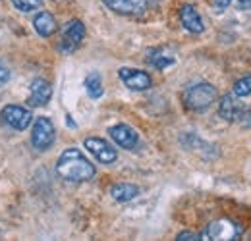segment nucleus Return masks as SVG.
I'll use <instances>...</instances> for the list:
<instances>
[{
	"label": "nucleus",
	"mask_w": 251,
	"mask_h": 241,
	"mask_svg": "<svg viewBox=\"0 0 251 241\" xmlns=\"http://www.w3.org/2000/svg\"><path fill=\"white\" fill-rule=\"evenodd\" d=\"M56 172L68 181H87L95 176V166L79 149H66L56 162Z\"/></svg>",
	"instance_id": "obj_1"
},
{
	"label": "nucleus",
	"mask_w": 251,
	"mask_h": 241,
	"mask_svg": "<svg viewBox=\"0 0 251 241\" xmlns=\"http://www.w3.org/2000/svg\"><path fill=\"white\" fill-rule=\"evenodd\" d=\"M182 100H184L188 110L203 112L217 100V89L211 83H205V81L193 83V85H189L188 89L184 91Z\"/></svg>",
	"instance_id": "obj_2"
},
{
	"label": "nucleus",
	"mask_w": 251,
	"mask_h": 241,
	"mask_svg": "<svg viewBox=\"0 0 251 241\" xmlns=\"http://www.w3.org/2000/svg\"><path fill=\"white\" fill-rule=\"evenodd\" d=\"M54 137H56V131H54V125L49 118H37L33 123V131H31V143L37 151H47L50 149V145L54 143Z\"/></svg>",
	"instance_id": "obj_3"
},
{
	"label": "nucleus",
	"mask_w": 251,
	"mask_h": 241,
	"mask_svg": "<svg viewBox=\"0 0 251 241\" xmlns=\"http://www.w3.org/2000/svg\"><path fill=\"white\" fill-rule=\"evenodd\" d=\"M83 37H85V25H83L79 20H72V22H68V25L64 27L60 50H62V52H66V54L74 52V50H75V48L81 45Z\"/></svg>",
	"instance_id": "obj_4"
},
{
	"label": "nucleus",
	"mask_w": 251,
	"mask_h": 241,
	"mask_svg": "<svg viewBox=\"0 0 251 241\" xmlns=\"http://www.w3.org/2000/svg\"><path fill=\"white\" fill-rule=\"evenodd\" d=\"M219 112L224 120L242 121L244 114L248 112V106L238 100V95H224L219 102Z\"/></svg>",
	"instance_id": "obj_5"
},
{
	"label": "nucleus",
	"mask_w": 251,
	"mask_h": 241,
	"mask_svg": "<svg viewBox=\"0 0 251 241\" xmlns=\"http://www.w3.org/2000/svg\"><path fill=\"white\" fill-rule=\"evenodd\" d=\"M120 79L124 81V85L131 91H147L153 81H151V75L143 70H135V68H120L118 72Z\"/></svg>",
	"instance_id": "obj_6"
},
{
	"label": "nucleus",
	"mask_w": 251,
	"mask_h": 241,
	"mask_svg": "<svg viewBox=\"0 0 251 241\" xmlns=\"http://www.w3.org/2000/svg\"><path fill=\"white\" fill-rule=\"evenodd\" d=\"M199 238L201 240H236L240 238V228L230 220H219L209 224V228Z\"/></svg>",
	"instance_id": "obj_7"
},
{
	"label": "nucleus",
	"mask_w": 251,
	"mask_h": 241,
	"mask_svg": "<svg viewBox=\"0 0 251 241\" xmlns=\"http://www.w3.org/2000/svg\"><path fill=\"white\" fill-rule=\"evenodd\" d=\"M2 118H4V121H6L10 127H14V129H18V131H24L33 120L31 112H29L27 108H24V106H18V104H8V106H4V108H2Z\"/></svg>",
	"instance_id": "obj_8"
},
{
	"label": "nucleus",
	"mask_w": 251,
	"mask_h": 241,
	"mask_svg": "<svg viewBox=\"0 0 251 241\" xmlns=\"http://www.w3.org/2000/svg\"><path fill=\"white\" fill-rule=\"evenodd\" d=\"M85 149L91 152L99 162H102V164H112L118 158L116 149L110 147V143H106L100 137H87L85 139Z\"/></svg>",
	"instance_id": "obj_9"
},
{
	"label": "nucleus",
	"mask_w": 251,
	"mask_h": 241,
	"mask_svg": "<svg viewBox=\"0 0 251 241\" xmlns=\"http://www.w3.org/2000/svg\"><path fill=\"white\" fill-rule=\"evenodd\" d=\"M108 133H110L112 141H114L118 147L126 149V151H131V149H135V145H137V141H139L137 133H135V131H133L129 125H126V123L112 125V127L108 129Z\"/></svg>",
	"instance_id": "obj_10"
},
{
	"label": "nucleus",
	"mask_w": 251,
	"mask_h": 241,
	"mask_svg": "<svg viewBox=\"0 0 251 241\" xmlns=\"http://www.w3.org/2000/svg\"><path fill=\"white\" fill-rule=\"evenodd\" d=\"M180 22L189 33H203V29H205L203 18L193 4H184L180 8Z\"/></svg>",
	"instance_id": "obj_11"
},
{
	"label": "nucleus",
	"mask_w": 251,
	"mask_h": 241,
	"mask_svg": "<svg viewBox=\"0 0 251 241\" xmlns=\"http://www.w3.org/2000/svg\"><path fill=\"white\" fill-rule=\"evenodd\" d=\"M52 96V87L47 79H35L29 87V104L31 106H45Z\"/></svg>",
	"instance_id": "obj_12"
},
{
	"label": "nucleus",
	"mask_w": 251,
	"mask_h": 241,
	"mask_svg": "<svg viewBox=\"0 0 251 241\" xmlns=\"http://www.w3.org/2000/svg\"><path fill=\"white\" fill-rule=\"evenodd\" d=\"M110 10L126 14V16H133V14H141L147 8V0H102Z\"/></svg>",
	"instance_id": "obj_13"
},
{
	"label": "nucleus",
	"mask_w": 251,
	"mask_h": 241,
	"mask_svg": "<svg viewBox=\"0 0 251 241\" xmlns=\"http://www.w3.org/2000/svg\"><path fill=\"white\" fill-rule=\"evenodd\" d=\"M33 27H35V31H37L41 37H50V35H54L56 29H58L54 16L49 14V12L37 14V18L33 20Z\"/></svg>",
	"instance_id": "obj_14"
},
{
	"label": "nucleus",
	"mask_w": 251,
	"mask_h": 241,
	"mask_svg": "<svg viewBox=\"0 0 251 241\" xmlns=\"http://www.w3.org/2000/svg\"><path fill=\"white\" fill-rule=\"evenodd\" d=\"M147 62L157 70H166L168 66L174 64V54L166 48H153L147 54Z\"/></svg>",
	"instance_id": "obj_15"
},
{
	"label": "nucleus",
	"mask_w": 251,
	"mask_h": 241,
	"mask_svg": "<svg viewBox=\"0 0 251 241\" xmlns=\"http://www.w3.org/2000/svg\"><path fill=\"white\" fill-rule=\"evenodd\" d=\"M137 193H139V189H137V185H133V183H116V185L110 189L112 199L118 201V203H127V201L135 199Z\"/></svg>",
	"instance_id": "obj_16"
},
{
	"label": "nucleus",
	"mask_w": 251,
	"mask_h": 241,
	"mask_svg": "<svg viewBox=\"0 0 251 241\" xmlns=\"http://www.w3.org/2000/svg\"><path fill=\"white\" fill-rule=\"evenodd\" d=\"M85 89L89 93V96L91 98H99V96H102V93H104V87H102V79H100V75L93 72V73H89L87 77H85Z\"/></svg>",
	"instance_id": "obj_17"
},
{
	"label": "nucleus",
	"mask_w": 251,
	"mask_h": 241,
	"mask_svg": "<svg viewBox=\"0 0 251 241\" xmlns=\"http://www.w3.org/2000/svg\"><path fill=\"white\" fill-rule=\"evenodd\" d=\"M234 95H238V96L251 95V75H244L234 83Z\"/></svg>",
	"instance_id": "obj_18"
},
{
	"label": "nucleus",
	"mask_w": 251,
	"mask_h": 241,
	"mask_svg": "<svg viewBox=\"0 0 251 241\" xmlns=\"http://www.w3.org/2000/svg\"><path fill=\"white\" fill-rule=\"evenodd\" d=\"M12 4L20 12H33V10H37V8L43 6V0H12Z\"/></svg>",
	"instance_id": "obj_19"
},
{
	"label": "nucleus",
	"mask_w": 251,
	"mask_h": 241,
	"mask_svg": "<svg viewBox=\"0 0 251 241\" xmlns=\"http://www.w3.org/2000/svg\"><path fill=\"white\" fill-rule=\"evenodd\" d=\"M8 79H10V70H8L4 64H0V87H2Z\"/></svg>",
	"instance_id": "obj_20"
},
{
	"label": "nucleus",
	"mask_w": 251,
	"mask_h": 241,
	"mask_svg": "<svg viewBox=\"0 0 251 241\" xmlns=\"http://www.w3.org/2000/svg\"><path fill=\"white\" fill-rule=\"evenodd\" d=\"M213 4H215V10H217V12H224V10L232 4V0H215Z\"/></svg>",
	"instance_id": "obj_21"
},
{
	"label": "nucleus",
	"mask_w": 251,
	"mask_h": 241,
	"mask_svg": "<svg viewBox=\"0 0 251 241\" xmlns=\"http://www.w3.org/2000/svg\"><path fill=\"white\" fill-rule=\"evenodd\" d=\"M178 240L180 241H193V240H201L197 234H191V232H182L178 234Z\"/></svg>",
	"instance_id": "obj_22"
},
{
	"label": "nucleus",
	"mask_w": 251,
	"mask_h": 241,
	"mask_svg": "<svg viewBox=\"0 0 251 241\" xmlns=\"http://www.w3.org/2000/svg\"><path fill=\"white\" fill-rule=\"evenodd\" d=\"M240 123H244L246 127H251V108H248V112L244 114V118H242Z\"/></svg>",
	"instance_id": "obj_23"
},
{
	"label": "nucleus",
	"mask_w": 251,
	"mask_h": 241,
	"mask_svg": "<svg viewBox=\"0 0 251 241\" xmlns=\"http://www.w3.org/2000/svg\"><path fill=\"white\" fill-rule=\"evenodd\" d=\"M240 10H251V0H238Z\"/></svg>",
	"instance_id": "obj_24"
},
{
	"label": "nucleus",
	"mask_w": 251,
	"mask_h": 241,
	"mask_svg": "<svg viewBox=\"0 0 251 241\" xmlns=\"http://www.w3.org/2000/svg\"><path fill=\"white\" fill-rule=\"evenodd\" d=\"M66 123H68V125H72V127H75V123L72 121V118H70V116H66Z\"/></svg>",
	"instance_id": "obj_25"
}]
</instances>
